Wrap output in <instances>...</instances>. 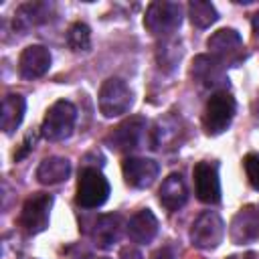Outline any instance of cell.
I'll list each match as a JSON object with an SVG mask.
<instances>
[{"label":"cell","mask_w":259,"mask_h":259,"mask_svg":"<svg viewBox=\"0 0 259 259\" xmlns=\"http://www.w3.org/2000/svg\"><path fill=\"white\" fill-rule=\"evenodd\" d=\"M75 121L77 107L67 99H59L47 109L45 119L40 123V136L49 142H63L73 134Z\"/></svg>","instance_id":"obj_1"},{"label":"cell","mask_w":259,"mask_h":259,"mask_svg":"<svg viewBox=\"0 0 259 259\" xmlns=\"http://www.w3.org/2000/svg\"><path fill=\"white\" fill-rule=\"evenodd\" d=\"M182 24V6L178 2L156 0L150 2L144 16V26L154 36H170Z\"/></svg>","instance_id":"obj_2"},{"label":"cell","mask_w":259,"mask_h":259,"mask_svg":"<svg viewBox=\"0 0 259 259\" xmlns=\"http://www.w3.org/2000/svg\"><path fill=\"white\" fill-rule=\"evenodd\" d=\"M206 47H208V55L217 59L225 69L241 65L247 57L243 38L235 28H219L208 36Z\"/></svg>","instance_id":"obj_3"},{"label":"cell","mask_w":259,"mask_h":259,"mask_svg":"<svg viewBox=\"0 0 259 259\" xmlns=\"http://www.w3.org/2000/svg\"><path fill=\"white\" fill-rule=\"evenodd\" d=\"M237 111V101L229 91H217L210 93L206 105H204V113H202V127L208 136H219L223 134Z\"/></svg>","instance_id":"obj_4"},{"label":"cell","mask_w":259,"mask_h":259,"mask_svg":"<svg viewBox=\"0 0 259 259\" xmlns=\"http://www.w3.org/2000/svg\"><path fill=\"white\" fill-rule=\"evenodd\" d=\"M109 192H111L109 182L97 168H91V166L81 168L79 180H77V194H75V200L79 206L97 208L105 204V200L109 198Z\"/></svg>","instance_id":"obj_5"},{"label":"cell","mask_w":259,"mask_h":259,"mask_svg":"<svg viewBox=\"0 0 259 259\" xmlns=\"http://www.w3.org/2000/svg\"><path fill=\"white\" fill-rule=\"evenodd\" d=\"M99 111L105 117H119L130 111L134 103V93L127 83L119 77H109L99 87Z\"/></svg>","instance_id":"obj_6"},{"label":"cell","mask_w":259,"mask_h":259,"mask_svg":"<svg viewBox=\"0 0 259 259\" xmlns=\"http://www.w3.org/2000/svg\"><path fill=\"white\" fill-rule=\"evenodd\" d=\"M51 206H53V194L47 192H34L30 194L20 210V227L28 235H38L49 227L51 219Z\"/></svg>","instance_id":"obj_7"},{"label":"cell","mask_w":259,"mask_h":259,"mask_svg":"<svg viewBox=\"0 0 259 259\" xmlns=\"http://www.w3.org/2000/svg\"><path fill=\"white\" fill-rule=\"evenodd\" d=\"M190 75L194 83L206 91H229V77L225 73V67L210 55H196L192 61Z\"/></svg>","instance_id":"obj_8"},{"label":"cell","mask_w":259,"mask_h":259,"mask_svg":"<svg viewBox=\"0 0 259 259\" xmlns=\"http://www.w3.org/2000/svg\"><path fill=\"white\" fill-rule=\"evenodd\" d=\"M225 239V223L214 210H204L190 227V241L198 249H214Z\"/></svg>","instance_id":"obj_9"},{"label":"cell","mask_w":259,"mask_h":259,"mask_svg":"<svg viewBox=\"0 0 259 259\" xmlns=\"http://www.w3.org/2000/svg\"><path fill=\"white\" fill-rule=\"evenodd\" d=\"M146 125H148V121L142 115L127 117L107 134L105 144L115 152H132V150L140 148L144 134H146Z\"/></svg>","instance_id":"obj_10"},{"label":"cell","mask_w":259,"mask_h":259,"mask_svg":"<svg viewBox=\"0 0 259 259\" xmlns=\"http://www.w3.org/2000/svg\"><path fill=\"white\" fill-rule=\"evenodd\" d=\"M194 178V194L204 204H217L221 200V180L219 168L214 162H198L192 168Z\"/></svg>","instance_id":"obj_11"},{"label":"cell","mask_w":259,"mask_h":259,"mask_svg":"<svg viewBox=\"0 0 259 259\" xmlns=\"http://www.w3.org/2000/svg\"><path fill=\"white\" fill-rule=\"evenodd\" d=\"M229 237L235 245H249L259 239V208L245 204L229 225Z\"/></svg>","instance_id":"obj_12"},{"label":"cell","mask_w":259,"mask_h":259,"mask_svg":"<svg viewBox=\"0 0 259 259\" xmlns=\"http://www.w3.org/2000/svg\"><path fill=\"white\" fill-rule=\"evenodd\" d=\"M121 172H123V180H125L127 186H132V188H148L158 178L160 166L152 158L130 156V158H125L121 162Z\"/></svg>","instance_id":"obj_13"},{"label":"cell","mask_w":259,"mask_h":259,"mask_svg":"<svg viewBox=\"0 0 259 259\" xmlns=\"http://www.w3.org/2000/svg\"><path fill=\"white\" fill-rule=\"evenodd\" d=\"M51 53L42 45H28L18 57V73L22 79L32 81L42 77L51 69Z\"/></svg>","instance_id":"obj_14"},{"label":"cell","mask_w":259,"mask_h":259,"mask_svg":"<svg viewBox=\"0 0 259 259\" xmlns=\"http://www.w3.org/2000/svg\"><path fill=\"white\" fill-rule=\"evenodd\" d=\"M158 200L170 212L180 210L186 204V200H188V188H186V182H184L182 174L172 172V174H168L162 180V184L158 188Z\"/></svg>","instance_id":"obj_15"},{"label":"cell","mask_w":259,"mask_h":259,"mask_svg":"<svg viewBox=\"0 0 259 259\" xmlns=\"http://www.w3.org/2000/svg\"><path fill=\"white\" fill-rule=\"evenodd\" d=\"M125 233L132 243L136 245H148L158 235V219L150 208L138 210L125 225Z\"/></svg>","instance_id":"obj_16"},{"label":"cell","mask_w":259,"mask_h":259,"mask_svg":"<svg viewBox=\"0 0 259 259\" xmlns=\"http://www.w3.org/2000/svg\"><path fill=\"white\" fill-rule=\"evenodd\" d=\"M121 227H123V223H121L119 214H113V212L99 214L93 225V231H91L93 245L97 249H111L121 237Z\"/></svg>","instance_id":"obj_17"},{"label":"cell","mask_w":259,"mask_h":259,"mask_svg":"<svg viewBox=\"0 0 259 259\" xmlns=\"http://www.w3.org/2000/svg\"><path fill=\"white\" fill-rule=\"evenodd\" d=\"M51 10H53V4H49V2H26V4H20L18 10L14 12V28L26 30L30 26L42 24V22H47L51 18Z\"/></svg>","instance_id":"obj_18"},{"label":"cell","mask_w":259,"mask_h":259,"mask_svg":"<svg viewBox=\"0 0 259 259\" xmlns=\"http://www.w3.org/2000/svg\"><path fill=\"white\" fill-rule=\"evenodd\" d=\"M69 174H71V162L61 156L45 158L36 168V180L45 186L61 184L63 180L69 178Z\"/></svg>","instance_id":"obj_19"},{"label":"cell","mask_w":259,"mask_h":259,"mask_svg":"<svg viewBox=\"0 0 259 259\" xmlns=\"http://www.w3.org/2000/svg\"><path fill=\"white\" fill-rule=\"evenodd\" d=\"M26 111V101L18 93H8L2 99V113H0V127L4 134L16 132V127L22 123Z\"/></svg>","instance_id":"obj_20"},{"label":"cell","mask_w":259,"mask_h":259,"mask_svg":"<svg viewBox=\"0 0 259 259\" xmlns=\"http://www.w3.org/2000/svg\"><path fill=\"white\" fill-rule=\"evenodd\" d=\"M188 16L196 28H206L219 20V12H217L214 4L206 2V0H190L188 2Z\"/></svg>","instance_id":"obj_21"},{"label":"cell","mask_w":259,"mask_h":259,"mask_svg":"<svg viewBox=\"0 0 259 259\" xmlns=\"http://www.w3.org/2000/svg\"><path fill=\"white\" fill-rule=\"evenodd\" d=\"M67 45L73 53H87L91 49V28L85 22H73L67 30Z\"/></svg>","instance_id":"obj_22"},{"label":"cell","mask_w":259,"mask_h":259,"mask_svg":"<svg viewBox=\"0 0 259 259\" xmlns=\"http://www.w3.org/2000/svg\"><path fill=\"white\" fill-rule=\"evenodd\" d=\"M178 123H174L172 119H160L156 123V127L152 130V140H150V148L154 150H162L166 144L174 142L178 138Z\"/></svg>","instance_id":"obj_23"},{"label":"cell","mask_w":259,"mask_h":259,"mask_svg":"<svg viewBox=\"0 0 259 259\" xmlns=\"http://www.w3.org/2000/svg\"><path fill=\"white\" fill-rule=\"evenodd\" d=\"M243 168H245V174H247V180L249 184L259 190V154L257 152H251L243 158Z\"/></svg>","instance_id":"obj_24"},{"label":"cell","mask_w":259,"mask_h":259,"mask_svg":"<svg viewBox=\"0 0 259 259\" xmlns=\"http://www.w3.org/2000/svg\"><path fill=\"white\" fill-rule=\"evenodd\" d=\"M251 26H253V36H255V40L259 42V10L253 14V18H251Z\"/></svg>","instance_id":"obj_25"},{"label":"cell","mask_w":259,"mask_h":259,"mask_svg":"<svg viewBox=\"0 0 259 259\" xmlns=\"http://www.w3.org/2000/svg\"><path fill=\"white\" fill-rule=\"evenodd\" d=\"M152 259H176V257H174V253L170 249H160Z\"/></svg>","instance_id":"obj_26"},{"label":"cell","mask_w":259,"mask_h":259,"mask_svg":"<svg viewBox=\"0 0 259 259\" xmlns=\"http://www.w3.org/2000/svg\"><path fill=\"white\" fill-rule=\"evenodd\" d=\"M227 259H255V253H253V251H245V253H235V255H229Z\"/></svg>","instance_id":"obj_27"},{"label":"cell","mask_w":259,"mask_h":259,"mask_svg":"<svg viewBox=\"0 0 259 259\" xmlns=\"http://www.w3.org/2000/svg\"><path fill=\"white\" fill-rule=\"evenodd\" d=\"M121 257H123V259H142V255H140L138 251H134V249H123Z\"/></svg>","instance_id":"obj_28"}]
</instances>
